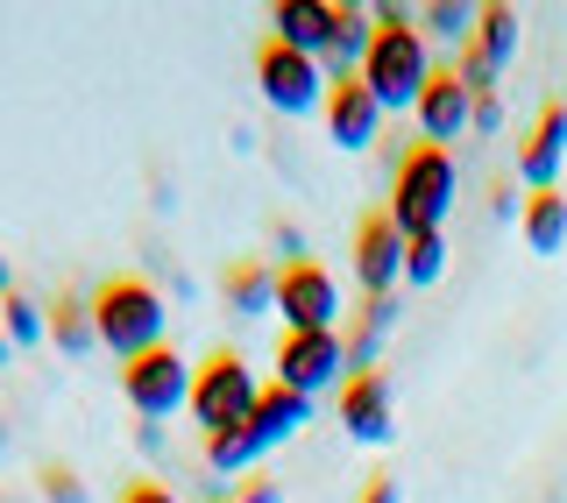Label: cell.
Masks as SVG:
<instances>
[{
    "instance_id": "obj_25",
    "label": "cell",
    "mask_w": 567,
    "mask_h": 503,
    "mask_svg": "<svg viewBox=\"0 0 567 503\" xmlns=\"http://www.w3.org/2000/svg\"><path fill=\"white\" fill-rule=\"evenodd\" d=\"M419 29H425V35H454V43H468V35H475V8H461V0H433V8H419Z\"/></svg>"
},
{
    "instance_id": "obj_23",
    "label": "cell",
    "mask_w": 567,
    "mask_h": 503,
    "mask_svg": "<svg viewBox=\"0 0 567 503\" xmlns=\"http://www.w3.org/2000/svg\"><path fill=\"white\" fill-rule=\"evenodd\" d=\"M447 277V227H425V235H404V284L425 291V284Z\"/></svg>"
},
{
    "instance_id": "obj_20",
    "label": "cell",
    "mask_w": 567,
    "mask_h": 503,
    "mask_svg": "<svg viewBox=\"0 0 567 503\" xmlns=\"http://www.w3.org/2000/svg\"><path fill=\"white\" fill-rule=\"evenodd\" d=\"M50 348H58V355L100 348V333H93V298H79V291L50 298Z\"/></svg>"
},
{
    "instance_id": "obj_18",
    "label": "cell",
    "mask_w": 567,
    "mask_h": 503,
    "mask_svg": "<svg viewBox=\"0 0 567 503\" xmlns=\"http://www.w3.org/2000/svg\"><path fill=\"white\" fill-rule=\"evenodd\" d=\"M390 333H398V291L354 305V319H348V333H341L348 340V376L354 369H377V348H383Z\"/></svg>"
},
{
    "instance_id": "obj_3",
    "label": "cell",
    "mask_w": 567,
    "mask_h": 503,
    "mask_svg": "<svg viewBox=\"0 0 567 503\" xmlns=\"http://www.w3.org/2000/svg\"><path fill=\"white\" fill-rule=\"evenodd\" d=\"M93 333L114 362H135L171 340V305L150 277H106L93 291Z\"/></svg>"
},
{
    "instance_id": "obj_8",
    "label": "cell",
    "mask_w": 567,
    "mask_h": 503,
    "mask_svg": "<svg viewBox=\"0 0 567 503\" xmlns=\"http://www.w3.org/2000/svg\"><path fill=\"white\" fill-rule=\"evenodd\" d=\"M348 263H354V291L362 298H390L404 284V235L383 206L354 213V235H348Z\"/></svg>"
},
{
    "instance_id": "obj_31",
    "label": "cell",
    "mask_w": 567,
    "mask_h": 503,
    "mask_svg": "<svg viewBox=\"0 0 567 503\" xmlns=\"http://www.w3.org/2000/svg\"><path fill=\"white\" fill-rule=\"evenodd\" d=\"M277 248H284V263L306 256V242H298V227H291V220H277Z\"/></svg>"
},
{
    "instance_id": "obj_7",
    "label": "cell",
    "mask_w": 567,
    "mask_h": 503,
    "mask_svg": "<svg viewBox=\"0 0 567 503\" xmlns=\"http://www.w3.org/2000/svg\"><path fill=\"white\" fill-rule=\"evenodd\" d=\"M121 398H128V411L142 425H164L171 411H185L192 404V362L171 348H150V355H135V362H121Z\"/></svg>"
},
{
    "instance_id": "obj_32",
    "label": "cell",
    "mask_w": 567,
    "mask_h": 503,
    "mask_svg": "<svg viewBox=\"0 0 567 503\" xmlns=\"http://www.w3.org/2000/svg\"><path fill=\"white\" fill-rule=\"evenodd\" d=\"M8 291H14V263L0 256V298H8Z\"/></svg>"
},
{
    "instance_id": "obj_28",
    "label": "cell",
    "mask_w": 567,
    "mask_h": 503,
    "mask_svg": "<svg viewBox=\"0 0 567 503\" xmlns=\"http://www.w3.org/2000/svg\"><path fill=\"white\" fill-rule=\"evenodd\" d=\"M121 503H185L171 490V482H156V475H128L121 482Z\"/></svg>"
},
{
    "instance_id": "obj_2",
    "label": "cell",
    "mask_w": 567,
    "mask_h": 503,
    "mask_svg": "<svg viewBox=\"0 0 567 503\" xmlns=\"http://www.w3.org/2000/svg\"><path fill=\"white\" fill-rule=\"evenodd\" d=\"M461 199V164L454 150H440V142H404L398 164H390V220H398V235H425V227H447V213Z\"/></svg>"
},
{
    "instance_id": "obj_11",
    "label": "cell",
    "mask_w": 567,
    "mask_h": 503,
    "mask_svg": "<svg viewBox=\"0 0 567 503\" xmlns=\"http://www.w3.org/2000/svg\"><path fill=\"white\" fill-rule=\"evenodd\" d=\"M468 121H475V93L461 85L454 64H433V79H425V93H419V106H412L419 142H440V150H454L461 135H475Z\"/></svg>"
},
{
    "instance_id": "obj_1",
    "label": "cell",
    "mask_w": 567,
    "mask_h": 503,
    "mask_svg": "<svg viewBox=\"0 0 567 503\" xmlns=\"http://www.w3.org/2000/svg\"><path fill=\"white\" fill-rule=\"evenodd\" d=\"M425 79H433V50H425V29L412 8H377V43L362 58V85L377 93L383 114H412Z\"/></svg>"
},
{
    "instance_id": "obj_10",
    "label": "cell",
    "mask_w": 567,
    "mask_h": 503,
    "mask_svg": "<svg viewBox=\"0 0 567 503\" xmlns=\"http://www.w3.org/2000/svg\"><path fill=\"white\" fill-rule=\"evenodd\" d=\"M277 383L298 398L348 383V340L341 333H277Z\"/></svg>"
},
{
    "instance_id": "obj_21",
    "label": "cell",
    "mask_w": 567,
    "mask_h": 503,
    "mask_svg": "<svg viewBox=\"0 0 567 503\" xmlns=\"http://www.w3.org/2000/svg\"><path fill=\"white\" fill-rule=\"evenodd\" d=\"M525 248H539V256H560L567 242V199L560 192H525Z\"/></svg>"
},
{
    "instance_id": "obj_19",
    "label": "cell",
    "mask_w": 567,
    "mask_h": 503,
    "mask_svg": "<svg viewBox=\"0 0 567 503\" xmlns=\"http://www.w3.org/2000/svg\"><path fill=\"white\" fill-rule=\"evenodd\" d=\"M220 298L235 305L241 319H256V312H277V263H262V256H241V263H227V269H220Z\"/></svg>"
},
{
    "instance_id": "obj_26",
    "label": "cell",
    "mask_w": 567,
    "mask_h": 503,
    "mask_svg": "<svg viewBox=\"0 0 567 503\" xmlns=\"http://www.w3.org/2000/svg\"><path fill=\"white\" fill-rule=\"evenodd\" d=\"M43 503H85V482L64 469V461H50L43 469Z\"/></svg>"
},
{
    "instance_id": "obj_14",
    "label": "cell",
    "mask_w": 567,
    "mask_h": 503,
    "mask_svg": "<svg viewBox=\"0 0 567 503\" xmlns=\"http://www.w3.org/2000/svg\"><path fill=\"white\" fill-rule=\"evenodd\" d=\"M369 43H377V8H354V0H341V14H333V50L319 58V64H327V79H362Z\"/></svg>"
},
{
    "instance_id": "obj_15",
    "label": "cell",
    "mask_w": 567,
    "mask_h": 503,
    "mask_svg": "<svg viewBox=\"0 0 567 503\" xmlns=\"http://www.w3.org/2000/svg\"><path fill=\"white\" fill-rule=\"evenodd\" d=\"M306 425H312V398H298V390H284V383H262L256 411H248V433L262 446H284L291 433H306Z\"/></svg>"
},
{
    "instance_id": "obj_30",
    "label": "cell",
    "mask_w": 567,
    "mask_h": 503,
    "mask_svg": "<svg viewBox=\"0 0 567 503\" xmlns=\"http://www.w3.org/2000/svg\"><path fill=\"white\" fill-rule=\"evenodd\" d=\"M354 503H404V490H398L390 475H369L362 490H354Z\"/></svg>"
},
{
    "instance_id": "obj_5",
    "label": "cell",
    "mask_w": 567,
    "mask_h": 503,
    "mask_svg": "<svg viewBox=\"0 0 567 503\" xmlns=\"http://www.w3.org/2000/svg\"><path fill=\"white\" fill-rule=\"evenodd\" d=\"M277 319L284 333H341V277L312 256L277 263Z\"/></svg>"
},
{
    "instance_id": "obj_17",
    "label": "cell",
    "mask_w": 567,
    "mask_h": 503,
    "mask_svg": "<svg viewBox=\"0 0 567 503\" xmlns=\"http://www.w3.org/2000/svg\"><path fill=\"white\" fill-rule=\"evenodd\" d=\"M518 43H525V14H518V8H504V0L475 8V35H468V50L496 71V79H504V64L518 58Z\"/></svg>"
},
{
    "instance_id": "obj_16",
    "label": "cell",
    "mask_w": 567,
    "mask_h": 503,
    "mask_svg": "<svg viewBox=\"0 0 567 503\" xmlns=\"http://www.w3.org/2000/svg\"><path fill=\"white\" fill-rule=\"evenodd\" d=\"M333 14H341V0H284V8H277V35L291 50H306V58H327V50H333Z\"/></svg>"
},
{
    "instance_id": "obj_29",
    "label": "cell",
    "mask_w": 567,
    "mask_h": 503,
    "mask_svg": "<svg viewBox=\"0 0 567 503\" xmlns=\"http://www.w3.org/2000/svg\"><path fill=\"white\" fill-rule=\"evenodd\" d=\"M468 129L475 135H496V129H504V100H496V93H475V121H468Z\"/></svg>"
},
{
    "instance_id": "obj_4",
    "label": "cell",
    "mask_w": 567,
    "mask_h": 503,
    "mask_svg": "<svg viewBox=\"0 0 567 503\" xmlns=\"http://www.w3.org/2000/svg\"><path fill=\"white\" fill-rule=\"evenodd\" d=\"M262 398V383L248 376V362L235 348H213L199 369H192V425L213 440V433H235V425H248V411H256Z\"/></svg>"
},
{
    "instance_id": "obj_9",
    "label": "cell",
    "mask_w": 567,
    "mask_h": 503,
    "mask_svg": "<svg viewBox=\"0 0 567 503\" xmlns=\"http://www.w3.org/2000/svg\"><path fill=\"white\" fill-rule=\"evenodd\" d=\"M333 411H341V433L354 446H390L398 440V383L383 369H354L341 390H333Z\"/></svg>"
},
{
    "instance_id": "obj_6",
    "label": "cell",
    "mask_w": 567,
    "mask_h": 503,
    "mask_svg": "<svg viewBox=\"0 0 567 503\" xmlns=\"http://www.w3.org/2000/svg\"><path fill=\"white\" fill-rule=\"evenodd\" d=\"M327 64L306 58V50H291L284 35H262L256 43V93L277 106V114H312V106H327Z\"/></svg>"
},
{
    "instance_id": "obj_27",
    "label": "cell",
    "mask_w": 567,
    "mask_h": 503,
    "mask_svg": "<svg viewBox=\"0 0 567 503\" xmlns=\"http://www.w3.org/2000/svg\"><path fill=\"white\" fill-rule=\"evenodd\" d=\"M213 503H284V490H277L270 475H241L235 490H220V496H213Z\"/></svg>"
},
{
    "instance_id": "obj_24",
    "label": "cell",
    "mask_w": 567,
    "mask_h": 503,
    "mask_svg": "<svg viewBox=\"0 0 567 503\" xmlns=\"http://www.w3.org/2000/svg\"><path fill=\"white\" fill-rule=\"evenodd\" d=\"M0 333H8L14 348H35V340H50V305H35L22 284H14V291L0 298Z\"/></svg>"
},
{
    "instance_id": "obj_22",
    "label": "cell",
    "mask_w": 567,
    "mask_h": 503,
    "mask_svg": "<svg viewBox=\"0 0 567 503\" xmlns=\"http://www.w3.org/2000/svg\"><path fill=\"white\" fill-rule=\"evenodd\" d=\"M262 454H270V446L248 433V425H235V433H213V440H206V469H213V475H227V482L256 475V461H262Z\"/></svg>"
},
{
    "instance_id": "obj_12",
    "label": "cell",
    "mask_w": 567,
    "mask_h": 503,
    "mask_svg": "<svg viewBox=\"0 0 567 503\" xmlns=\"http://www.w3.org/2000/svg\"><path fill=\"white\" fill-rule=\"evenodd\" d=\"M560 164H567V100H546L539 121L518 142V185L525 192H560Z\"/></svg>"
},
{
    "instance_id": "obj_13",
    "label": "cell",
    "mask_w": 567,
    "mask_h": 503,
    "mask_svg": "<svg viewBox=\"0 0 567 503\" xmlns=\"http://www.w3.org/2000/svg\"><path fill=\"white\" fill-rule=\"evenodd\" d=\"M327 135H333V150H377V135H383V106H377V93H369L362 79H333L327 85Z\"/></svg>"
}]
</instances>
